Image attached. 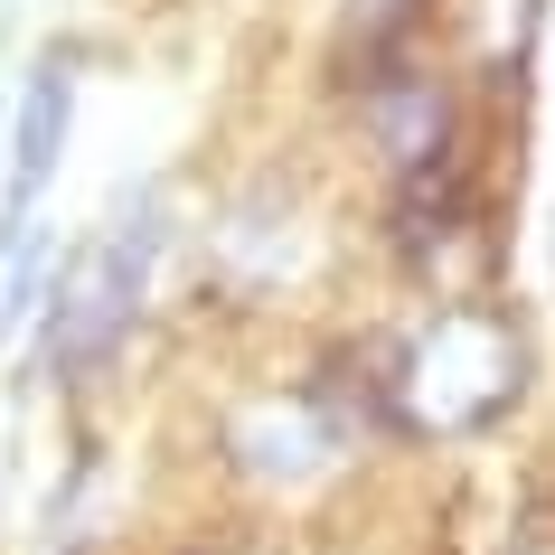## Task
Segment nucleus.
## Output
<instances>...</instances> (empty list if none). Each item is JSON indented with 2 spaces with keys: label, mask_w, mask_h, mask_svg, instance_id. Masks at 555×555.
<instances>
[{
  "label": "nucleus",
  "mask_w": 555,
  "mask_h": 555,
  "mask_svg": "<svg viewBox=\"0 0 555 555\" xmlns=\"http://www.w3.org/2000/svg\"><path fill=\"white\" fill-rule=\"evenodd\" d=\"M527 386V339L499 301H442L434 321L386 349V414L396 434H434V442H462V434H490L499 414L518 405Z\"/></svg>",
  "instance_id": "1"
},
{
  "label": "nucleus",
  "mask_w": 555,
  "mask_h": 555,
  "mask_svg": "<svg viewBox=\"0 0 555 555\" xmlns=\"http://www.w3.org/2000/svg\"><path fill=\"white\" fill-rule=\"evenodd\" d=\"M151 255H160V207H122L114 227L76 245V263L57 273V293H48V377H86L114 358V339L132 330L151 293Z\"/></svg>",
  "instance_id": "2"
},
{
  "label": "nucleus",
  "mask_w": 555,
  "mask_h": 555,
  "mask_svg": "<svg viewBox=\"0 0 555 555\" xmlns=\"http://www.w3.org/2000/svg\"><path fill=\"white\" fill-rule=\"evenodd\" d=\"M367 132L396 160V179L452 160V86H442L434 66H414V57H386L367 76Z\"/></svg>",
  "instance_id": "3"
},
{
  "label": "nucleus",
  "mask_w": 555,
  "mask_h": 555,
  "mask_svg": "<svg viewBox=\"0 0 555 555\" xmlns=\"http://www.w3.org/2000/svg\"><path fill=\"white\" fill-rule=\"evenodd\" d=\"M235 452H245V470H263V480H301V470H321L330 452H339V414H330V396L255 405L235 424Z\"/></svg>",
  "instance_id": "4"
},
{
  "label": "nucleus",
  "mask_w": 555,
  "mask_h": 555,
  "mask_svg": "<svg viewBox=\"0 0 555 555\" xmlns=\"http://www.w3.org/2000/svg\"><path fill=\"white\" fill-rule=\"evenodd\" d=\"M66 104H76V76H66L57 57H48V66H29V94H20V142H10V189H20V207L38 198V179L57 170Z\"/></svg>",
  "instance_id": "5"
},
{
  "label": "nucleus",
  "mask_w": 555,
  "mask_h": 555,
  "mask_svg": "<svg viewBox=\"0 0 555 555\" xmlns=\"http://www.w3.org/2000/svg\"><path fill=\"white\" fill-rule=\"evenodd\" d=\"M537 20H546V0H462L452 10L462 57L480 66V86H518L527 48H537Z\"/></svg>",
  "instance_id": "6"
},
{
  "label": "nucleus",
  "mask_w": 555,
  "mask_h": 555,
  "mask_svg": "<svg viewBox=\"0 0 555 555\" xmlns=\"http://www.w3.org/2000/svg\"><path fill=\"white\" fill-rule=\"evenodd\" d=\"M424 10L434 0H349V57L377 76L386 57H405V38L424 29Z\"/></svg>",
  "instance_id": "7"
}]
</instances>
